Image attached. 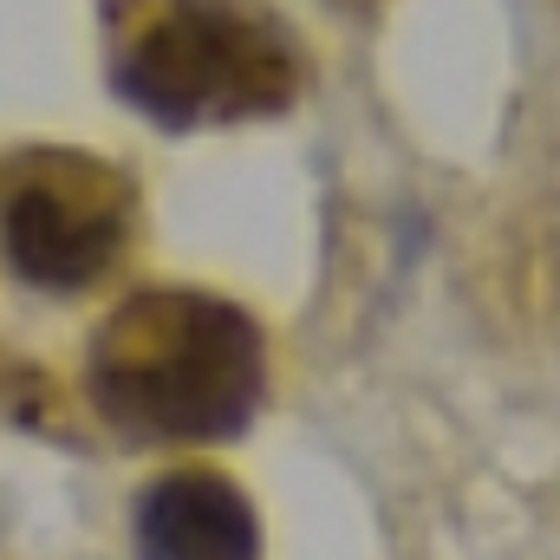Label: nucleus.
Masks as SVG:
<instances>
[{"label":"nucleus","mask_w":560,"mask_h":560,"mask_svg":"<svg viewBox=\"0 0 560 560\" xmlns=\"http://www.w3.org/2000/svg\"><path fill=\"white\" fill-rule=\"evenodd\" d=\"M131 548L138 560H261V515L229 476L176 469L143 489Z\"/></svg>","instance_id":"nucleus-4"},{"label":"nucleus","mask_w":560,"mask_h":560,"mask_svg":"<svg viewBox=\"0 0 560 560\" xmlns=\"http://www.w3.org/2000/svg\"><path fill=\"white\" fill-rule=\"evenodd\" d=\"M112 85L163 131L275 118L300 92L293 39L248 0H163L112 59Z\"/></svg>","instance_id":"nucleus-2"},{"label":"nucleus","mask_w":560,"mask_h":560,"mask_svg":"<svg viewBox=\"0 0 560 560\" xmlns=\"http://www.w3.org/2000/svg\"><path fill=\"white\" fill-rule=\"evenodd\" d=\"M138 189L85 150H26L0 170V248L13 275L46 293H79L112 275L131 242Z\"/></svg>","instance_id":"nucleus-3"},{"label":"nucleus","mask_w":560,"mask_h":560,"mask_svg":"<svg viewBox=\"0 0 560 560\" xmlns=\"http://www.w3.org/2000/svg\"><path fill=\"white\" fill-rule=\"evenodd\" d=\"M85 385L98 418L138 443L242 436L268 392V346L255 313L196 287L131 293L92 339Z\"/></svg>","instance_id":"nucleus-1"}]
</instances>
